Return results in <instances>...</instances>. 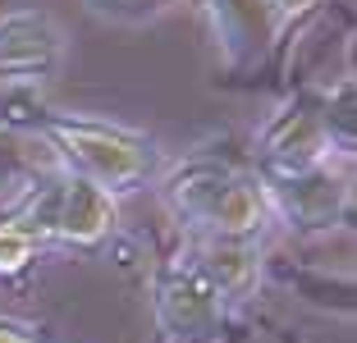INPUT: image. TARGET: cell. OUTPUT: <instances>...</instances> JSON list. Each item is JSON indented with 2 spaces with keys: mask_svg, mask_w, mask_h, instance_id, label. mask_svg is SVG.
Returning a JSON list of instances; mask_svg holds the SVG:
<instances>
[{
  "mask_svg": "<svg viewBox=\"0 0 357 343\" xmlns=\"http://www.w3.org/2000/svg\"><path fill=\"white\" fill-rule=\"evenodd\" d=\"M60 51V32L46 14L0 19V73H46Z\"/></svg>",
  "mask_w": 357,
  "mask_h": 343,
  "instance_id": "obj_3",
  "label": "cell"
},
{
  "mask_svg": "<svg viewBox=\"0 0 357 343\" xmlns=\"http://www.w3.org/2000/svg\"><path fill=\"white\" fill-rule=\"evenodd\" d=\"M307 5H312V0H280V10H284V14H303Z\"/></svg>",
  "mask_w": 357,
  "mask_h": 343,
  "instance_id": "obj_11",
  "label": "cell"
},
{
  "mask_svg": "<svg viewBox=\"0 0 357 343\" xmlns=\"http://www.w3.org/2000/svg\"><path fill=\"white\" fill-rule=\"evenodd\" d=\"M37 252V229L28 220H10L0 224V275H19Z\"/></svg>",
  "mask_w": 357,
  "mask_h": 343,
  "instance_id": "obj_7",
  "label": "cell"
},
{
  "mask_svg": "<svg viewBox=\"0 0 357 343\" xmlns=\"http://www.w3.org/2000/svg\"><path fill=\"white\" fill-rule=\"evenodd\" d=\"M202 215H206V224L215 229V234L243 238V234H252V229L261 224V192H257V183H248V178H229V183H220L206 197Z\"/></svg>",
  "mask_w": 357,
  "mask_h": 343,
  "instance_id": "obj_5",
  "label": "cell"
},
{
  "mask_svg": "<svg viewBox=\"0 0 357 343\" xmlns=\"http://www.w3.org/2000/svg\"><path fill=\"white\" fill-rule=\"evenodd\" d=\"M156 316L169 334L188 339L215 321V289L206 275H169L156 289Z\"/></svg>",
  "mask_w": 357,
  "mask_h": 343,
  "instance_id": "obj_4",
  "label": "cell"
},
{
  "mask_svg": "<svg viewBox=\"0 0 357 343\" xmlns=\"http://www.w3.org/2000/svg\"><path fill=\"white\" fill-rule=\"evenodd\" d=\"M115 224V206L105 197V188L92 183V178L74 174L69 183L55 192V215H51V229L69 243H96L110 234Z\"/></svg>",
  "mask_w": 357,
  "mask_h": 343,
  "instance_id": "obj_2",
  "label": "cell"
},
{
  "mask_svg": "<svg viewBox=\"0 0 357 343\" xmlns=\"http://www.w3.org/2000/svg\"><path fill=\"white\" fill-rule=\"evenodd\" d=\"M321 142H326V128H321V119L307 114V110L284 114L280 124L271 128V156L294 160V165H307V160L321 151Z\"/></svg>",
  "mask_w": 357,
  "mask_h": 343,
  "instance_id": "obj_6",
  "label": "cell"
},
{
  "mask_svg": "<svg viewBox=\"0 0 357 343\" xmlns=\"http://www.w3.org/2000/svg\"><path fill=\"white\" fill-rule=\"evenodd\" d=\"M51 137L60 142V151L83 169V178L92 183H133L151 169V142L133 133H119V128L105 124H69V119H55Z\"/></svg>",
  "mask_w": 357,
  "mask_h": 343,
  "instance_id": "obj_1",
  "label": "cell"
},
{
  "mask_svg": "<svg viewBox=\"0 0 357 343\" xmlns=\"http://www.w3.org/2000/svg\"><path fill=\"white\" fill-rule=\"evenodd\" d=\"M14 169H19V142L10 133H0V178L14 174Z\"/></svg>",
  "mask_w": 357,
  "mask_h": 343,
  "instance_id": "obj_9",
  "label": "cell"
},
{
  "mask_svg": "<svg viewBox=\"0 0 357 343\" xmlns=\"http://www.w3.org/2000/svg\"><path fill=\"white\" fill-rule=\"evenodd\" d=\"M32 339H37V330L14 325V321H0V343H32Z\"/></svg>",
  "mask_w": 357,
  "mask_h": 343,
  "instance_id": "obj_10",
  "label": "cell"
},
{
  "mask_svg": "<svg viewBox=\"0 0 357 343\" xmlns=\"http://www.w3.org/2000/svg\"><path fill=\"white\" fill-rule=\"evenodd\" d=\"M202 275L211 280V289H215V293L238 289V284H248V275H252V257H248L243 247H215Z\"/></svg>",
  "mask_w": 357,
  "mask_h": 343,
  "instance_id": "obj_8",
  "label": "cell"
}]
</instances>
